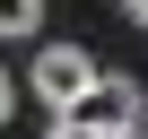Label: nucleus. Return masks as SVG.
Segmentation results:
<instances>
[{
  "instance_id": "nucleus-7",
  "label": "nucleus",
  "mask_w": 148,
  "mask_h": 139,
  "mask_svg": "<svg viewBox=\"0 0 148 139\" xmlns=\"http://www.w3.org/2000/svg\"><path fill=\"white\" fill-rule=\"evenodd\" d=\"M139 139H148V122H139Z\"/></svg>"
},
{
  "instance_id": "nucleus-1",
  "label": "nucleus",
  "mask_w": 148,
  "mask_h": 139,
  "mask_svg": "<svg viewBox=\"0 0 148 139\" xmlns=\"http://www.w3.org/2000/svg\"><path fill=\"white\" fill-rule=\"evenodd\" d=\"M26 87H35L52 113H70V104L96 87V61H87V44H44V52H35V70H26Z\"/></svg>"
},
{
  "instance_id": "nucleus-2",
  "label": "nucleus",
  "mask_w": 148,
  "mask_h": 139,
  "mask_svg": "<svg viewBox=\"0 0 148 139\" xmlns=\"http://www.w3.org/2000/svg\"><path fill=\"white\" fill-rule=\"evenodd\" d=\"M70 113H87L105 139H139V122H148V104H139V87L122 78V70H96V87L70 104Z\"/></svg>"
},
{
  "instance_id": "nucleus-4",
  "label": "nucleus",
  "mask_w": 148,
  "mask_h": 139,
  "mask_svg": "<svg viewBox=\"0 0 148 139\" xmlns=\"http://www.w3.org/2000/svg\"><path fill=\"white\" fill-rule=\"evenodd\" d=\"M52 139H105V130H96L87 113H52Z\"/></svg>"
},
{
  "instance_id": "nucleus-6",
  "label": "nucleus",
  "mask_w": 148,
  "mask_h": 139,
  "mask_svg": "<svg viewBox=\"0 0 148 139\" xmlns=\"http://www.w3.org/2000/svg\"><path fill=\"white\" fill-rule=\"evenodd\" d=\"M122 9H131V26H148V0H122Z\"/></svg>"
},
{
  "instance_id": "nucleus-5",
  "label": "nucleus",
  "mask_w": 148,
  "mask_h": 139,
  "mask_svg": "<svg viewBox=\"0 0 148 139\" xmlns=\"http://www.w3.org/2000/svg\"><path fill=\"white\" fill-rule=\"evenodd\" d=\"M9 113H18V78L0 70V122H9Z\"/></svg>"
},
{
  "instance_id": "nucleus-3",
  "label": "nucleus",
  "mask_w": 148,
  "mask_h": 139,
  "mask_svg": "<svg viewBox=\"0 0 148 139\" xmlns=\"http://www.w3.org/2000/svg\"><path fill=\"white\" fill-rule=\"evenodd\" d=\"M26 44V35H44V0H0V44Z\"/></svg>"
}]
</instances>
